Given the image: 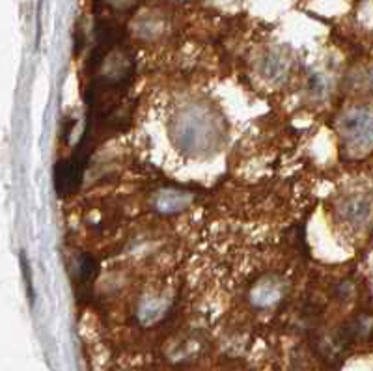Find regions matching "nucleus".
<instances>
[{
    "label": "nucleus",
    "mask_w": 373,
    "mask_h": 371,
    "mask_svg": "<svg viewBox=\"0 0 373 371\" xmlns=\"http://www.w3.org/2000/svg\"><path fill=\"white\" fill-rule=\"evenodd\" d=\"M193 202V194L185 193V190H178V188H163L155 194L154 205L157 211L164 215L179 213L185 207H189Z\"/></svg>",
    "instance_id": "nucleus-4"
},
{
    "label": "nucleus",
    "mask_w": 373,
    "mask_h": 371,
    "mask_svg": "<svg viewBox=\"0 0 373 371\" xmlns=\"http://www.w3.org/2000/svg\"><path fill=\"white\" fill-rule=\"evenodd\" d=\"M21 269H23V276H25L26 287H28V295L30 300H34V287H32V273H30V265L26 261L25 254H21Z\"/></svg>",
    "instance_id": "nucleus-7"
},
{
    "label": "nucleus",
    "mask_w": 373,
    "mask_h": 371,
    "mask_svg": "<svg viewBox=\"0 0 373 371\" xmlns=\"http://www.w3.org/2000/svg\"><path fill=\"white\" fill-rule=\"evenodd\" d=\"M287 62L284 60V58H280V56H276V55H271V56H267L265 60H263V64L260 66L261 69V75L265 76L267 81H271V82H278V81H284L287 75Z\"/></svg>",
    "instance_id": "nucleus-6"
},
{
    "label": "nucleus",
    "mask_w": 373,
    "mask_h": 371,
    "mask_svg": "<svg viewBox=\"0 0 373 371\" xmlns=\"http://www.w3.org/2000/svg\"><path fill=\"white\" fill-rule=\"evenodd\" d=\"M372 200L368 196H364V194H353V196L343 200L342 205H340V213H342L343 220L357 224V226L368 222V219L372 217Z\"/></svg>",
    "instance_id": "nucleus-3"
},
{
    "label": "nucleus",
    "mask_w": 373,
    "mask_h": 371,
    "mask_svg": "<svg viewBox=\"0 0 373 371\" xmlns=\"http://www.w3.org/2000/svg\"><path fill=\"white\" fill-rule=\"evenodd\" d=\"M282 284H284V282H282L280 278H276V276H265V278H261L260 282H256L252 297H254L256 302H260V304H265V302L280 299Z\"/></svg>",
    "instance_id": "nucleus-5"
},
{
    "label": "nucleus",
    "mask_w": 373,
    "mask_h": 371,
    "mask_svg": "<svg viewBox=\"0 0 373 371\" xmlns=\"http://www.w3.org/2000/svg\"><path fill=\"white\" fill-rule=\"evenodd\" d=\"M170 137L189 157H207L224 142V123L207 103H187L172 116Z\"/></svg>",
    "instance_id": "nucleus-1"
},
{
    "label": "nucleus",
    "mask_w": 373,
    "mask_h": 371,
    "mask_svg": "<svg viewBox=\"0 0 373 371\" xmlns=\"http://www.w3.org/2000/svg\"><path fill=\"white\" fill-rule=\"evenodd\" d=\"M338 129L343 144L357 157L373 149V108L355 107L343 112Z\"/></svg>",
    "instance_id": "nucleus-2"
}]
</instances>
